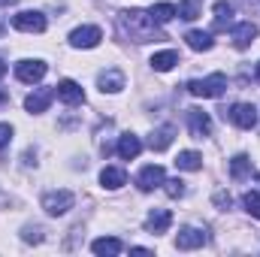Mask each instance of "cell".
<instances>
[{"label":"cell","mask_w":260,"mask_h":257,"mask_svg":"<svg viewBox=\"0 0 260 257\" xmlns=\"http://www.w3.org/2000/svg\"><path fill=\"white\" fill-rule=\"evenodd\" d=\"M118 34L124 40H133V43H157V40H167L164 30H160V24L145 9H124L118 15Z\"/></svg>","instance_id":"obj_1"},{"label":"cell","mask_w":260,"mask_h":257,"mask_svg":"<svg viewBox=\"0 0 260 257\" xmlns=\"http://www.w3.org/2000/svg\"><path fill=\"white\" fill-rule=\"evenodd\" d=\"M224 88H227V76H224V73H212V76H206V79L188 82V91H191L194 97H221Z\"/></svg>","instance_id":"obj_2"},{"label":"cell","mask_w":260,"mask_h":257,"mask_svg":"<svg viewBox=\"0 0 260 257\" xmlns=\"http://www.w3.org/2000/svg\"><path fill=\"white\" fill-rule=\"evenodd\" d=\"M224 118H230L236 127L251 130L257 124V106H251V103H233L230 109H224Z\"/></svg>","instance_id":"obj_3"},{"label":"cell","mask_w":260,"mask_h":257,"mask_svg":"<svg viewBox=\"0 0 260 257\" xmlns=\"http://www.w3.org/2000/svg\"><path fill=\"white\" fill-rule=\"evenodd\" d=\"M73 203H76V194L73 191H49L43 197V209L49 212V215H67L70 209H73Z\"/></svg>","instance_id":"obj_4"},{"label":"cell","mask_w":260,"mask_h":257,"mask_svg":"<svg viewBox=\"0 0 260 257\" xmlns=\"http://www.w3.org/2000/svg\"><path fill=\"white\" fill-rule=\"evenodd\" d=\"M12 27L24 30V34H43L46 30V15L37 12V9H24V12L12 15Z\"/></svg>","instance_id":"obj_5"},{"label":"cell","mask_w":260,"mask_h":257,"mask_svg":"<svg viewBox=\"0 0 260 257\" xmlns=\"http://www.w3.org/2000/svg\"><path fill=\"white\" fill-rule=\"evenodd\" d=\"M103 40V30L97 24H85V27H76L70 34V46L73 49H97Z\"/></svg>","instance_id":"obj_6"},{"label":"cell","mask_w":260,"mask_h":257,"mask_svg":"<svg viewBox=\"0 0 260 257\" xmlns=\"http://www.w3.org/2000/svg\"><path fill=\"white\" fill-rule=\"evenodd\" d=\"M52 100H55V88H37L34 94L24 97V109L30 115H40V112H46L52 106Z\"/></svg>","instance_id":"obj_7"},{"label":"cell","mask_w":260,"mask_h":257,"mask_svg":"<svg viewBox=\"0 0 260 257\" xmlns=\"http://www.w3.org/2000/svg\"><path fill=\"white\" fill-rule=\"evenodd\" d=\"M164 167H157V164H148V167H142V173L136 176V185H139V191H154V188H160L164 185Z\"/></svg>","instance_id":"obj_8"},{"label":"cell","mask_w":260,"mask_h":257,"mask_svg":"<svg viewBox=\"0 0 260 257\" xmlns=\"http://www.w3.org/2000/svg\"><path fill=\"white\" fill-rule=\"evenodd\" d=\"M55 94L64 100L67 106H79V103H85V91H82V85H79V82H73V79L58 82V85H55Z\"/></svg>","instance_id":"obj_9"},{"label":"cell","mask_w":260,"mask_h":257,"mask_svg":"<svg viewBox=\"0 0 260 257\" xmlns=\"http://www.w3.org/2000/svg\"><path fill=\"white\" fill-rule=\"evenodd\" d=\"M46 70H49V67L43 64V61H18V64H15V76H18V82L34 85V82H40V79L46 76Z\"/></svg>","instance_id":"obj_10"},{"label":"cell","mask_w":260,"mask_h":257,"mask_svg":"<svg viewBox=\"0 0 260 257\" xmlns=\"http://www.w3.org/2000/svg\"><path fill=\"white\" fill-rule=\"evenodd\" d=\"M188 127H191V136H194V139H206V136L212 133V118H209V112H203V109H188Z\"/></svg>","instance_id":"obj_11"},{"label":"cell","mask_w":260,"mask_h":257,"mask_svg":"<svg viewBox=\"0 0 260 257\" xmlns=\"http://www.w3.org/2000/svg\"><path fill=\"white\" fill-rule=\"evenodd\" d=\"M257 24L254 21H242V24H236L233 30H230V40H233V46L236 49H248L254 40H257Z\"/></svg>","instance_id":"obj_12"},{"label":"cell","mask_w":260,"mask_h":257,"mask_svg":"<svg viewBox=\"0 0 260 257\" xmlns=\"http://www.w3.org/2000/svg\"><path fill=\"white\" fill-rule=\"evenodd\" d=\"M203 242H206V230L203 227H182L179 230V239H176V248L191 251V248H200Z\"/></svg>","instance_id":"obj_13"},{"label":"cell","mask_w":260,"mask_h":257,"mask_svg":"<svg viewBox=\"0 0 260 257\" xmlns=\"http://www.w3.org/2000/svg\"><path fill=\"white\" fill-rule=\"evenodd\" d=\"M173 224V212L170 209H151L148 218H145V230L148 233H167Z\"/></svg>","instance_id":"obj_14"},{"label":"cell","mask_w":260,"mask_h":257,"mask_svg":"<svg viewBox=\"0 0 260 257\" xmlns=\"http://www.w3.org/2000/svg\"><path fill=\"white\" fill-rule=\"evenodd\" d=\"M97 85H100L103 94H118V91L124 88V73H121V70H103V73L97 76Z\"/></svg>","instance_id":"obj_15"},{"label":"cell","mask_w":260,"mask_h":257,"mask_svg":"<svg viewBox=\"0 0 260 257\" xmlns=\"http://www.w3.org/2000/svg\"><path fill=\"white\" fill-rule=\"evenodd\" d=\"M91 251L100 257H115L124 251V245H121V239H115V236H100V239H94L91 242Z\"/></svg>","instance_id":"obj_16"},{"label":"cell","mask_w":260,"mask_h":257,"mask_svg":"<svg viewBox=\"0 0 260 257\" xmlns=\"http://www.w3.org/2000/svg\"><path fill=\"white\" fill-rule=\"evenodd\" d=\"M100 185L109 188V191H118L121 185H127V173H124L121 167H106V170L100 173Z\"/></svg>","instance_id":"obj_17"},{"label":"cell","mask_w":260,"mask_h":257,"mask_svg":"<svg viewBox=\"0 0 260 257\" xmlns=\"http://www.w3.org/2000/svg\"><path fill=\"white\" fill-rule=\"evenodd\" d=\"M173 136H176V127H173V124H164V127H157L151 136H148V145H151V151H164V148H170V145H173Z\"/></svg>","instance_id":"obj_18"},{"label":"cell","mask_w":260,"mask_h":257,"mask_svg":"<svg viewBox=\"0 0 260 257\" xmlns=\"http://www.w3.org/2000/svg\"><path fill=\"white\" fill-rule=\"evenodd\" d=\"M139 151H142L139 136H133V133L118 136V154H121V160H133V157H139Z\"/></svg>","instance_id":"obj_19"},{"label":"cell","mask_w":260,"mask_h":257,"mask_svg":"<svg viewBox=\"0 0 260 257\" xmlns=\"http://www.w3.org/2000/svg\"><path fill=\"white\" fill-rule=\"evenodd\" d=\"M151 70H157V73H170L173 67L179 64V52H173V49H167V52H157V55H151Z\"/></svg>","instance_id":"obj_20"},{"label":"cell","mask_w":260,"mask_h":257,"mask_svg":"<svg viewBox=\"0 0 260 257\" xmlns=\"http://www.w3.org/2000/svg\"><path fill=\"white\" fill-rule=\"evenodd\" d=\"M200 167H203V154H200V151H179V157H176V170L197 173Z\"/></svg>","instance_id":"obj_21"},{"label":"cell","mask_w":260,"mask_h":257,"mask_svg":"<svg viewBox=\"0 0 260 257\" xmlns=\"http://www.w3.org/2000/svg\"><path fill=\"white\" fill-rule=\"evenodd\" d=\"M230 21H233V3L218 0V3H215V30H227Z\"/></svg>","instance_id":"obj_22"},{"label":"cell","mask_w":260,"mask_h":257,"mask_svg":"<svg viewBox=\"0 0 260 257\" xmlns=\"http://www.w3.org/2000/svg\"><path fill=\"white\" fill-rule=\"evenodd\" d=\"M148 12H151V18H154L157 24H167V21H173V18L179 15V6H173V3H154Z\"/></svg>","instance_id":"obj_23"},{"label":"cell","mask_w":260,"mask_h":257,"mask_svg":"<svg viewBox=\"0 0 260 257\" xmlns=\"http://www.w3.org/2000/svg\"><path fill=\"white\" fill-rule=\"evenodd\" d=\"M248 173H251V157H248V154H236V157L230 160V176H233L236 182H242V179H248Z\"/></svg>","instance_id":"obj_24"},{"label":"cell","mask_w":260,"mask_h":257,"mask_svg":"<svg viewBox=\"0 0 260 257\" xmlns=\"http://www.w3.org/2000/svg\"><path fill=\"white\" fill-rule=\"evenodd\" d=\"M188 46L194 49V52H209L212 46H215V40H212V34H206V30H191L188 37Z\"/></svg>","instance_id":"obj_25"},{"label":"cell","mask_w":260,"mask_h":257,"mask_svg":"<svg viewBox=\"0 0 260 257\" xmlns=\"http://www.w3.org/2000/svg\"><path fill=\"white\" fill-rule=\"evenodd\" d=\"M179 15H182L185 21H194L197 15H200V3H197V0H182V3H179Z\"/></svg>","instance_id":"obj_26"},{"label":"cell","mask_w":260,"mask_h":257,"mask_svg":"<svg viewBox=\"0 0 260 257\" xmlns=\"http://www.w3.org/2000/svg\"><path fill=\"white\" fill-rule=\"evenodd\" d=\"M164 191H167V197H185V182L182 179H164Z\"/></svg>","instance_id":"obj_27"},{"label":"cell","mask_w":260,"mask_h":257,"mask_svg":"<svg viewBox=\"0 0 260 257\" xmlns=\"http://www.w3.org/2000/svg\"><path fill=\"white\" fill-rule=\"evenodd\" d=\"M242 203H245V209H248V215H254L260 221V194L257 191H248L242 197Z\"/></svg>","instance_id":"obj_28"},{"label":"cell","mask_w":260,"mask_h":257,"mask_svg":"<svg viewBox=\"0 0 260 257\" xmlns=\"http://www.w3.org/2000/svg\"><path fill=\"white\" fill-rule=\"evenodd\" d=\"M24 242H43V230L40 227H24Z\"/></svg>","instance_id":"obj_29"},{"label":"cell","mask_w":260,"mask_h":257,"mask_svg":"<svg viewBox=\"0 0 260 257\" xmlns=\"http://www.w3.org/2000/svg\"><path fill=\"white\" fill-rule=\"evenodd\" d=\"M215 206H218V209H230V206H233V197L227 191H218L215 194Z\"/></svg>","instance_id":"obj_30"},{"label":"cell","mask_w":260,"mask_h":257,"mask_svg":"<svg viewBox=\"0 0 260 257\" xmlns=\"http://www.w3.org/2000/svg\"><path fill=\"white\" fill-rule=\"evenodd\" d=\"M9 139H12V124H0V151L9 145Z\"/></svg>","instance_id":"obj_31"},{"label":"cell","mask_w":260,"mask_h":257,"mask_svg":"<svg viewBox=\"0 0 260 257\" xmlns=\"http://www.w3.org/2000/svg\"><path fill=\"white\" fill-rule=\"evenodd\" d=\"M12 3H18V0H0V6H12Z\"/></svg>","instance_id":"obj_32"},{"label":"cell","mask_w":260,"mask_h":257,"mask_svg":"<svg viewBox=\"0 0 260 257\" xmlns=\"http://www.w3.org/2000/svg\"><path fill=\"white\" fill-rule=\"evenodd\" d=\"M3 76H6V64H3V61H0V79H3Z\"/></svg>","instance_id":"obj_33"},{"label":"cell","mask_w":260,"mask_h":257,"mask_svg":"<svg viewBox=\"0 0 260 257\" xmlns=\"http://www.w3.org/2000/svg\"><path fill=\"white\" fill-rule=\"evenodd\" d=\"M254 79H257V85H260V64H257V70H254Z\"/></svg>","instance_id":"obj_34"},{"label":"cell","mask_w":260,"mask_h":257,"mask_svg":"<svg viewBox=\"0 0 260 257\" xmlns=\"http://www.w3.org/2000/svg\"><path fill=\"white\" fill-rule=\"evenodd\" d=\"M3 100H6V94H3V91H0V103H3Z\"/></svg>","instance_id":"obj_35"}]
</instances>
